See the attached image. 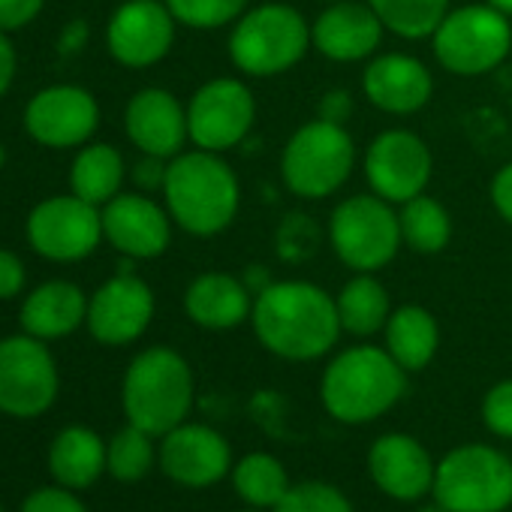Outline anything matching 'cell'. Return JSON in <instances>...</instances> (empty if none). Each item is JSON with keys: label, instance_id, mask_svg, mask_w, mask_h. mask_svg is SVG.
I'll return each instance as SVG.
<instances>
[{"label": "cell", "instance_id": "cell-30", "mask_svg": "<svg viewBox=\"0 0 512 512\" xmlns=\"http://www.w3.org/2000/svg\"><path fill=\"white\" fill-rule=\"evenodd\" d=\"M383 28L401 40H431L449 13V0H365Z\"/></svg>", "mask_w": 512, "mask_h": 512}, {"label": "cell", "instance_id": "cell-38", "mask_svg": "<svg viewBox=\"0 0 512 512\" xmlns=\"http://www.w3.org/2000/svg\"><path fill=\"white\" fill-rule=\"evenodd\" d=\"M46 7V0H0V31L13 34L28 28Z\"/></svg>", "mask_w": 512, "mask_h": 512}, {"label": "cell", "instance_id": "cell-32", "mask_svg": "<svg viewBox=\"0 0 512 512\" xmlns=\"http://www.w3.org/2000/svg\"><path fill=\"white\" fill-rule=\"evenodd\" d=\"M106 464L112 470L115 479L121 482H136L142 479L151 464H154V446H151V434L136 428V425H127L124 431H118L109 443V452H106Z\"/></svg>", "mask_w": 512, "mask_h": 512}, {"label": "cell", "instance_id": "cell-31", "mask_svg": "<svg viewBox=\"0 0 512 512\" xmlns=\"http://www.w3.org/2000/svg\"><path fill=\"white\" fill-rule=\"evenodd\" d=\"M235 491L253 503V506H278L281 497L290 491V482H287V470L281 467V461H275L272 455H247L235 473Z\"/></svg>", "mask_w": 512, "mask_h": 512}, {"label": "cell", "instance_id": "cell-22", "mask_svg": "<svg viewBox=\"0 0 512 512\" xmlns=\"http://www.w3.org/2000/svg\"><path fill=\"white\" fill-rule=\"evenodd\" d=\"M374 482L398 500H416L434 488V467L422 443L407 434H386L371 446L368 455Z\"/></svg>", "mask_w": 512, "mask_h": 512}, {"label": "cell", "instance_id": "cell-44", "mask_svg": "<svg viewBox=\"0 0 512 512\" xmlns=\"http://www.w3.org/2000/svg\"><path fill=\"white\" fill-rule=\"evenodd\" d=\"M85 40H88V25L85 22H73V25L64 28V34L58 40V52L61 55H76L85 46Z\"/></svg>", "mask_w": 512, "mask_h": 512}, {"label": "cell", "instance_id": "cell-36", "mask_svg": "<svg viewBox=\"0 0 512 512\" xmlns=\"http://www.w3.org/2000/svg\"><path fill=\"white\" fill-rule=\"evenodd\" d=\"M482 419L485 425L500 434V437H512V380L497 383L485 401H482Z\"/></svg>", "mask_w": 512, "mask_h": 512}, {"label": "cell", "instance_id": "cell-13", "mask_svg": "<svg viewBox=\"0 0 512 512\" xmlns=\"http://www.w3.org/2000/svg\"><path fill=\"white\" fill-rule=\"evenodd\" d=\"M434 157L422 136L410 130H383L365 151V178L371 193L392 205L425 193Z\"/></svg>", "mask_w": 512, "mask_h": 512}, {"label": "cell", "instance_id": "cell-26", "mask_svg": "<svg viewBox=\"0 0 512 512\" xmlns=\"http://www.w3.org/2000/svg\"><path fill=\"white\" fill-rule=\"evenodd\" d=\"M383 332H386V350L404 371L425 368L434 359L437 344H440L437 320L431 317V311L419 305H404L392 311Z\"/></svg>", "mask_w": 512, "mask_h": 512}, {"label": "cell", "instance_id": "cell-42", "mask_svg": "<svg viewBox=\"0 0 512 512\" xmlns=\"http://www.w3.org/2000/svg\"><path fill=\"white\" fill-rule=\"evenodd\" d=\"M323 121H332V124H347L353 118V97L341 88L335 91H326L323 100H320V115Z\"/></svg>", "mask_w": 512, "mask_h": 512}, {"label": "cell", "instance_id": "cell-15", "mask_svg": "<svg viewBox=\"0 0 512 512\" xmlns=\"http://www.w3.org/2000/svg\"><path fill=\"white\" fill-rule=\"evenodd\" d=\"M100 127V106L79 85H52L25 106V130L46 148H79Z\"/></svg>", "mask_w": 512, "mask_h": 512}, {"label": "cell", "instance_id": "cell-24", "mask_svg": "<svg viewBox=\"0 0 512 512\" xmlns=\"http://www.w3.org/2000/svg\"><path fill=\"white\" fill-rule=\"evenodd\" d=\"M85 320L88 299L70 281H46L22 305V329L40 341L73 335Z\"/></svg>", "mask_w": 512, "mask_h": 512}, {"label": "cell", "instance_id": "cell-18", "mask_svg": "<svg viewBox=\"0 0 512 512\" xmlns=\"http://www.w3.org/2000/svg\"><path fill=\"white\" fill-rule=\"evenodd\" d=\"M383 22L368 4L356 0H335L311 25L314 49L335 64H356L371 58L383 43Z\"/></svg>", "mask_w": 512, "mask_h": 512}, {"label": "cell", "instance_id": "cell-19", "mask_svg": "<svg viewBox=\"0 0 512 512\" xmlns=\"http://www.w3.org/2000/svg\"><path fill=\"white\" fill-rule=\"evenodd\" d=\"M124 130L142 154L172 160L181 154L187 133V109L175 94L163 88H142L130 97L124 112Z\"/></svg>", "mask_w": 512, "mask_h": 512}, {"label": "cell", "instance_id": "cell-1", "mask_svg": "<svg viewBox=\"0 0 512 512\" xmlns=\"http://www.w3.org/2000/svg\"><path fill=\"white\" fill-rule=\"evenodd\" d=\"M250 323L269 353L293 362L326 356L341 335L335 296L311 281H272L253 296Z\"/></svg>", "mask_w": 512, "mask_h": 512}, {"label": "cell", "instance_id": "cell-25", "mask_svg": "<svg viewBox=\"0 0 512 512\" xmlns=\"http://www.w3.org/2000/svg\"><path fill=\"white\" fill-rule=\"evenodd\" d=\"M106 452H109V446L91 428L70 425L55 437V443L49 449L52 476L64 488H88L109 467Z\"/></svg>", "mask_w": 512, "mask_h": 512}, {"label": "cell", "instance_id": "cell-34", "mask_svg": "<svg viewBox=\"0 0 512 512\" xmlns=\"http://www.w3.org/2000/svg\"><path fill=\"white\" fill-rule=\"evenodd\" d=\"M320 244V229L317 223L302 214V211H290L281 226H278V256L284 263H305L317 253Z\"/></svg>", "mask_w": 512, "mask_h": 512}, {"label": "cell", "instance_id": "cell-39", "mask_svg": "<svg viewBox=\"0 0 512 512\" xmlns=\"http://www.w3.org/2000/svg\"><path fill=\"white\" fill-rule=\"evenodd\" d=\"M25 281H28L25 263L19 260L16 253L0 250V302L16 299L25 290Z\"/></svg>", "mask_w": 512, "mask_h": 512}, {"label": "cell", "instance_id": "cell-23", "mask_svg": "<svg viewBox=\"0 0 512 512\" xmlns=\"http://www.w3.org/2000/svg\"><path fill=\"white\" fill-rule=\"evenodd\" d=\"M253 293L244 281L223 275V272H205L190 281L184 293V311L187 317L202 329H235L244 320H250L253 311Z\"/></svg>", "mask_w": 512, "mask_h": 512}, {"label": "cell", "instance_id": "cell-9", "mask_svg": "<svg viewBox=\"0 0 512 512\" xmlns=\"http://www.w3.org/2000/svg\"><path fill=\"white\" fill-rule=\"evenodd\" d=\"M431 46L443 70L455 76H482L506 61L512 49V28L494 7L467 4L446 13Z\"/></svg>", "mask_w": 512, "mask_h": 512}, {"label": "cell", "instance_id": "cell-29", "mask_svg": "<svg viewBox=\"0 0 512 512\" xmlns=\"http://www.w3.org/2000/svg\"><path fill=\"white\" fill-rule=\"evenodd\" d=\"M398 220H401L404 244L413 247L416 253H440L452 241L449 211L425 193L407 199L398 211Z\"/></svg>", "mask_w": 512, "mask_h": 512}, {"label": "cell", "instance_id": "cell-35", "mask_svg": "<svg viewBox=\"0 0 512 512\" xmlns=\"http://www.w3.org/2000/svg\"><path fill=\"white\" fill-rule=\"evenodd\" d=\"M275 512H353V506L338 488L323 482H305L290 488L275 506Z\"/></svg>", "mask_w": 512, "mask_h": 512}, {"label": "cell", "instance_id": "cell-43", "mask_svg": "<svg viewBox=\"0 0 512 512\" xmlns=\"http://www.w3.org/2000/svg\"><path fill=\"white\" fill-rule=\"evenodd\" d=\"M16 67H19L16 49H13L10 37H7L4 31H0V97H4V94L10 91V85H13V79H16Z\"/></svg>", "mask_w": 512, "mask_h": 512}, {"label": "cell", "instance_id": "cell-3", "mask_svg": "<svg viewBox=\"0 0 512 512\" xmlns=\"http://www.w3.org/2000/svg\"><path fill=\"white\" fill-rule=\"evenodd\" d=\"M404 368L380 347H350L323 374V404L341 422H371L404 395Z\"/></svg>", "mask_w": 512, "mask_h": 512}, {"label": "cell", "instance_id": "cell-2", "mask_svg": "<svg viewBox=\"0 0 512 512\" xmlns=\"http://www.w3.org/2000/svg\"><path fill=\"white\" fill-rule=\"evenodd\" d=\"M163 199L172 223L190 235L208 238L235 220L241 187L232 166L220 154L196 148L169 160Z\"/></svg>", "mask_w": 512, "mask_h": 512}, {"label": "cell", "instance_id": "cell-14", "mask_svg": "<svg viewBox=\"0 0 512 512\" xmlns=\"http://www.w3.org/2000/svg\"><path fill=\"white\" fill-rule=\"evenodd\" d=\"M175 16L163 0H124L106 25L109 55L130 70L160 64L175 43Z\"/></svg>", "mask_w": 512, "mask_h": 512}, {"label": "cell", "instance_id": "cell-40", "mask_svg": "<svg viewBox=\"0 0 512 512\" xmlns=\"http://www.w3.org/2000/svg\"><path fill=\"white\" fill-rule=\"evenodd\" d=\"M166 169H169V160L154 157V154H142V160L133 166V181H136V187H139L142 193H154V190L163 193Z\"/></svg>", "mask_w": 512, "mask_h": 512}, {"label": "cell", "instance_id": "cell-28", "mask_svg": "<svg viewBox=\"0 0 512 512\" xmlns=\"http://www.w3.org/2000/svg\"><path fill=\"white\" fill-rule=\"evenodd\" d=\"M121 181L124 157L106 142L82 148L70 166V190L91 205H106L109 199H115L121 193Z\"/></svg>", "mask_w": 512, "mask_h": 512}, {"label": "cell", "instance_id": "cell-37", "mask_svg": "<svg viewBox=\"0 0 512 512\" xmlns=\"http://www.w3.org/2000/svg\"><path fill=\"white\" fill-rule=\"evenodd\" d=\"M22 512H85V506H82L79 497L70 494V488L61 485V488H40V491H34L25 500Z\"/></svg>", "mask_w": 512, "mask_h": 512}, {"label": "cell", "instance_id": "cell-11", "mask_svg": "<svg viewBox=\"0 0 512 512\" xmlns=\"http://www.w3.org/2000/svg\"><path fill=\"white\" fill-rule=\"evenodd\" d=\"M103 238V211L70 196H49L28 214V241L52 263H79L97 250Z\"/></svg>", "mask_w": 512, "mask_h": 512}, {"label": "cell", "instance_id": "cell-16", "mask_svg": "<svg viewBox=\"0 0 512 512\" xmlns=\"http://www.w3.org/2000/svg\"><path fill=\"white\" fill-rule=\"evenodd\" d=\"M154 317V293L136 272H118L88 302V329L106 347L133 344Z\"/></svg>", "mask_w": 512, "mask_h": 512}, {"label": "cell", "instance_id": "cell-6", "mask_svg": "<svg viewBox=\"0 0 512 512\" xmlns=\"http://www.w3.org/2000/svg\"><path fill=\"white\" fill-rule=\"evenodd\" d=\"M356 166V142L344 124L314 118L284 145L281 178L293 196L326 199L338 193Z\"/></svg>", "mask_w": 512, "mask_h": 512}, {"label": "cell", "instance_id": "cell-46", "mask_svg": "<svg viewBox=\"0 0 512 512\" xmlns=\"http://www.w3.org/2000/svg\"><path fill=\"white\" fill-rule=\"evenodd\" d=\"M7 166V151H4V145H0V169Z\"/></svg>", "mask_w": 512, "mask_h": 512}, {"label": "cell", "instance_id": "cell-27", "mask_svg": "<svg viewBox=\"0 0 512 512\" xmlns=\"http://www.w3.org/2000/svg\"><path fill=\"white\" fill-rule=\"evenodd\" d=\"M335 305H338L341 329L359 338L386 329L392 317L389 293L371 272H356V278H350L335 296Z\"/></svg>", "mask_w": 512, "mask_h": 512}, {"label": "cell", "instance_id": "cell-8", "mask_svg": "<svg viewBox=\"0 0 512 512\" xmlns=\"http://www.w3.org/2000/svg\"><path fill=\"white\" fill-rule=\"evenodd\" d=\"M434 497L446 512H500L512 503V461L482 443L458 446L434 473Z\"/></svg>", "mask_w": 512, "mask_h": 512}, {"label": "cell", "instance_id": "cell-48", "mask_svg": "<svg viewBox=\"0 0 512 512\" xmlns=\"http://www.w3.org/2000/svg\"><path fill=\"white\" fill-rule=\"evenodd\" d=\"M332 4H335V0H332Z\"/></svg>", "mask_w": 512, "mask_h": 512}, {"label": "cell", "instance_id": "cell-33", "mask_svg": "<svg viewBox=\"0 0 512 512\" xmlns=\"http://www.w3.org/2000/svg\"><path fill=\"white\" fill-rule=\"evenodd\" d=\"M178 25L196 28V31H214L235 25L250 0H163Z\"/></svg>", "mask_w": 512, "mask_h": 512}, {"label": "cell", "instance_id": "cell-12", "mask_svg": "<svg viewBox=\"0 0 512 512\" xmlns=\"http://www.w3.org/2000/svg\"><path fill=\"white\" fill-rule=\"evenodd\" d=\"M256 121V103L241 79H211L187 103V133L202 151L223 154L244 142Z\"/></svg>", "mask_w": 512, "mask_h": 512}, {"label": "cell", "instance_id": "cell-45", "mask_svg": "<svg viewBox=\"0 0 512 512\" xmlns=\"http://www.w3.org/2000/svg\"><path fill=\"white\" fill-rule=\"evenodd\" d=\"M488 7H494L497 13H503L506 19H512V0H485Z\"/></svg>", "mask_w": 512, "mask_h": 512}, {"label": "cell", "instance_id": "cell-47", "mask_svg": "<svg viewBox=\"0 0 512 512\" xmlns=\"http://www.w3.org/2000/svg\"><path fill=\"white\" fill-rule=\"evenodd\" d=\"M422 512H446V509H443V506L437 503V506H428V509H422Z\"/></svg>", "mask_w": 512, "mask_h": 512}, {"label": "cell", "instance_id": "cell-41", "mask_svg": "<svg viewBox=\"0 0 512 512\" xmlns=\"http://www.w3.org/2000/svg\"><path fill=\"white\" fill-rule=\"evenodd\" d=\"M491 205L506 223H512V160L500 166L491 181Z\"/></svg>", "mask_w": 512, "mask_h": 512}, {"label": "cell", "instance_id": "cell-4", "mask_svg": "<svg viewBox=\"0 0 512 512\" xmlns=\"http://www.w3.org/2000/svg\"><path fill=\"white\" fill-rule=\"evenodd\" d=\"M311 25L290 4H260L247 10L229 34V61L238 73L269 79L293 70L311 49Z\"/></svg>", "mask_w": 512, "mask_h": 512}, {"label": "cell", "instance_id": "cell-21", "mask_svg": "<svg viewBox=\"0 0 512 512\" xmlns=\"http://www.w3.org/2000/svg\"><path fill=\"white\" fill-rule=\"evenodd\" d=\"M163 473L181 485H211L229 470V443L205 425H178L163 434Z\"/></svg>", "mask_w": 512, "mask_h": 512}, {"label": "cell", "instance_id": "cell-17", "mask_svg": "<svg viewBox=\"0 0 512 512\" xmlns=\"http://www.w3.org/2000/svg\"><path fill=\"white\" fill-rule=\"evenodd\" d=\"M103 238L127 260H154L169 247L172 217L145 193H118L103 205Z\"/></svg>", "mask_w": 512, "mask_h": 512}, {"label": "cell", "instance_id": "cell-20", "mask_svg": "<svg viewBox=\"0 0 512 512\" xmlns=\"http://www.w3.org/2000/svg\"><path fill=\"white\" fill-rule=\"evenodd\" d=\"M362 91L371 106L386 115H413L428 106L434 94L431 70L413 55H377L365 67Z\"/></svg>", "mask_w": 512, "mask_h": 512}, {"label": "cell", "instance_id": "cell-49", "mask_svg": "<svg viewBox=\"0 0 512 512\" xmlns=\"http://www.w3.org/2000/svg\"><path fill=\"white\" fill-rule=\"evenodd\" d=\"M0 512H4V509H0Z\"/></svg>", "mask_w": 512, "mask_h": 512}, {"label": "cell", "instance_id": "cell-10", "mask_svg": "<svg viewBox=\"0 0 512 512\" xmlns=\"http://www.w3.org/2000/svg\"><path fill=\"white\" fill-rule=\"evenodd\" d=\"M58 398V365L49 347L34 335L0 341V410L31 419L46 413Z\"/></svg>", "mask_w": 512, "mask_h": 512}, {"label": "cell", "instance_id": "cell-5", "mask_svg": "<svg viewBox=\"0 0 512 512\" xmlns=\"http://www.w3.org/2000/svg\"><path fill=\"white\" fill-rule=\"evenodd\" d=\"M193 404V374L181 353L151 347L139 353L124 377V413L130 425L154 434H169L184 422Z\"/></svg>", "mask_w": 512, "mask_h": 512}, {"label": "cell", "instance_id": "cell-7", "mask_svg": "<svg viewBox=\"0 0 512 512\" xmlns=\"http://www.w3.org/2000/svg\"><path fill=\"white\" fill-rule=\"evenodd\" d=\"M329 244L347 269L374 275L395 260L404 244L401 220L392 211V202L380 199L377 193L347 196L332 208Z\"/></svg>", "mask_w": 512, "mask_h": 512}]
</instances>
